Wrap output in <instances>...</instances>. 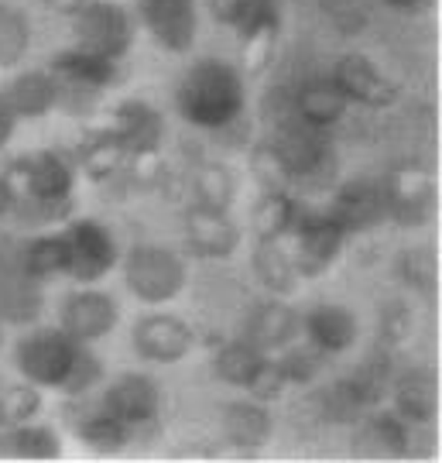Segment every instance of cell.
Wrapping results in <instances>:
<instances>
[{
  "label": "cell",
  "mask_w": 442,
  "mask_h": 463,
  "mask_svg": "<svg viewBox=\"0 0 442 463\" xmlns=\"http://www.w3.org/2000/svg\"><path fill=\"white\" fill-rule=\"evenodd\" d=\"M17 261L21 268L38 279L42 285L52 279H59V275H66L69 271V248H66V233H38L32 241H24V244H17Z\"/></svg>",
  "instance_id": "obj_28"
},
{
  "label": "cell",
  "mask_w": 442,
  "mask_h": 463,
  "mask_svg": "<svg viewBox=\"0 0 442 463\" xmlns=\"http://www.w3.org/2000/svg\"><path fill=\"white\" fill-rule=\"evenodd\" d=\"M59 453H62L59 432L49 430V426L21 422V426L0 430V457H11V460H55Z\"/></svg>",
  "instance_id": "obj_29"
},
{
  "label": "cell",
  "mask_w": 442,
  "mask_h": 463,
  "mask_svg": "<svg viewBox=\"0 0 442 463\" xmlns=\"http://www.w3.org/2000/svg\"><path fill=\"white\" fill-rule=\"evenodd\" d=\"M7 179L14 185V213L28 227L59 223L72 216V189L76 165L59 151H34L7 165Z\"/></svg>",
  "instance_id": "obj_3"
},
{
  "label": "cell",
  "mask_w": 442,
  "mask_h": 463,
  "mask_svg": "<svg viewBox=\"0 0 442 463\" xmlns=\"http://www.w3.org/2000/svg\"><path fill=\"white\" fill-rule=\"evenodd\" d=\"M350 110V99L340 93V86L333 83L329 76H309L295 86L292 97V114L309 124V128H319V131H329L336 128L340 120Z\"/></svg>",
  "instance_id": "obj_22"
},
{
  "label": "cell",
  "mask_w": 442,
  "mask_h": 463,
  "mask_svg": "<svg viewBox=\"0 0 442 463\" xmlns=\"http://www.w3.org/2000/svg\"><path fill=\"white\" fill-rule=\"evenodd\" d=\"M124 281L134 298H141L147 306H162L182 296L189 268L179 250L165 244H134L124 258Z\"/></svg>",
  "instance_id": "obj_4"
},
{
  "label": "cell",
  "mask_w": 442,
  "mask_h": 463,
  "mask_svg": "<svg viewBox=\"0 0 442 463\" xmlns=\"http://www.w3.org/2000/svg\"><path fill=\"white\" fill-rule=\"evenodd\" d=\"M329 216L346 231V237L353 233H367L381 227L388 216H384V189H381V179H346L336 196H333V206H329Z\"/></svg>",
  "instance_id": "obj_17"
},
{
  "label": "cell",
  "mask_w": 442,
  "mask_h": 463,
  "mask_svg": "<svg viewBox=\"0 0 442 463\" xmlns=\"http://www.w3.org/2000/svg\"><path fill=\"white\" fill-rule=\"evenodd\" d=\"M62 233H66L69 248V279L93 285L120 261L114 233L107 231L99 220H72Z\"/></svg>",
  "instance_id": "obj_11"
},
{
  "label": "cell",
  "mask_w": 442,
  "mask_h": 463,
  "mask_svg": "<svg viewBox=\"0 0 442 463\" xmlns=\"http://www.w3.org/2000/svg\"><path fill=\"white\" fill-rule=\"evenodd\" d=\"M0 347H4V323H0Z\"/></svg>",
  "instance_id": "obj_49"
},
{
  "label": "cell",
  "mask_w": 442,
  "mask_h": 463,
  "mask_svg": "<svg viewBox=\"0 0 442 463\" xmlns=\"http://www.w3.org/2000/svg\"><path fill=\"white\" fill-rule=\"evenodd\" d=\"M14 128H17V117H14V110H11V103L4 99V93H0V148L11 141Z\"/></svg>",
  "instance_id": "obj_45"
},
{
  "label": "cell",
  "mask_w": 442,
  "mask_h": 463,
  "mask_svg": "<svg viewBox=\"0 0 442 463\" xmlns=\"http://www.w3.org/2000/svg\"><path fill=\"white\" fill-rule=\"evenodd\" d=\"M42 412V392L32 381L24 384H7L0 392V430L7 426H21V422H34V415Z\"/></svg>",
  "instance_id": "obj_41"
},
{
  "label": "cell",
  "mask_w": 442,
  "mask_h": 463,
  "mask_svg": "<svg viewBox=\"0 0 442 463\" xmlns=\"http://www.w3.org/2000/svg\"><path fill=\"white\" fill-rule=\"evenodd\" d=\"M411 330H415V316L405 302H384L381 306V316H377V333H381V344L391 350L401 347L405 340H411Z\"/></svg>",
  "instance_id": "obj_42"
},
{
  "label": "cell",
  "mask_w": 442,
  "mask_h": 463,
  "mask_svg": "<svg viewBox=\"0 0 442 463\" xmlns=\"http://www.w3.org/2000/svg\"><path fill=\"white\" fill-rule=\"evenodd\" d=\"M28 49H32L28 14L11 0H0V69H14L17 62H24Z\"/></svg>",
  "instance_id": "obj_35"
},
{
  "label": "cell",
  "mask_w": 442,
  "mask_h": 463,
  "mask_svg": "<svg viewBox=\"0 0 442 463\" xmlns=\"http://www.w3.org/2000/svg\"><path fill=\"white\" fill-rule=\"evenodd\" d=\"M302 210H306V203L298 196H292V189L264 193V199L258 203V210H254L258 241H288V233L295 231Z\"/></svg>",
  "instance_id": "obj_30"
},
{
  "label": "cell",
  "mask_w": 442,
  "mask_h": 463,
  "mask_svg": "<svg viewBox=\"0 0 442 463\" xmlns=\"http://www.w3.org/2000/svg\"><path fill=\"white\" fill-rule=\"evenodd\" d=\"M250 165H254V175H258V183H261L264 193H281V189H292V179H288L285 165L278 162V155L271 151V145H264V148L254 151Z\"/></svg>",
  "instance_id": "obj_43"
},
{
  "label": "cell",
  "mask_w": 442,
  "mask_h": 463,
  "mask_svg": "<svg viewBox=\"0 0 442 463\" xmlns=\"http://www.w3.org/2000/svg\"><path fill=\"white\" fill-rule=\"evenodd\" d=\"M193 193H196V206L230 213L233 193H237L233 172H230L227 165H220V162H202V165H196V172H193Z\"/></svg>",
  "instance_id": "obj_36"
},
{
  "label": "cell",
  "mask_w": 442,
  "mask_h": 463,
  "mask_svg": "<svg viewBox=\"0 0 442 463\" xmlns=\"http://www.w3.org/2000/svg\"><path fill=\"white\" fill-rule=\"evenodd\" d=\"M363 432H367V443H374L377 453H384V457H405L411 447V422L398 412H374L367 419Z\"/></svg>",
  "instance_id": "obj_37"
},
{
  "label": "cell",
  "mask_w": 442,
  "mask_h": 463,
  "mask_svg": "<svg viewBox=\"0 0 442 463\" xmlns=\"http://www.w3.org/2000/svg\"><path fill=\"white\" fill-rule=\"evenodd\" d=\"M329 80L340 86V93L350 103H357V107L384 110V107H391L394 99H398V83L388 72H381L374 59H367L361 52L340 55L333 72H329Z\"/></svg>",
  "instance_id": "obj_13"
},
{
  "label": "cell",
  "mask_w": 442,
  "mask_h": 463,
  "mask_svg": "<svg viewBox=\"0 0 442 463\" xmlns=\"http://www.w3.org/2000/svg\"><path fill=\"white\" fill-rule=\"evenodd\" d=\"M137 14L165 52L182 55L196 45V0H137Z\"/></svg>",
  "instance_id": "obj_16"
},
{
  "label": "cell",
  "mask_w": 442,
  "mask_h": 463,
  "mask_svg": "<svg viewBox=\"0 0 442 463\" xmlns=\"http://www.w3.org/2000/svg\"><path fill=\"white\" fill-rule=\"evenodd\" d=\"M353 378V384L361 388L363 402L371 405V409H377L381 405V398L388 395V388H391V378H394V367H391V350H377V354H371L367 361H361L357 364V371L350 374Z\"/></svg>",
  "instance_id": "obj_40"
},
{
  "label": "cell",
  "mask_w": 442,
  "mask_h": 463,
  "mask_svg": "<svg viewBox=\"0 0 442 463\" xmlns=\"http://www.w3.org/2000/svg\"><path fill=\"white\" fill-rule=\"evenodd\" d=\"M45 313L42 281L32 279L17 261V244L7 241L0 248V323L7 326H34Z\"/></svg>",
  "instance_id": "obj_10"
},
{
  "label": "cell",
  "mask_w": 442,
  "mask_h": 463,
  "mask_svg": "<svg viewBox=\"0 0 442 463\" xmlns=\"http://www.w3.org/2000/svg\"><path fill=\"white\" fill-rule=\"evenodd\" d=\"M381 4H388L394 11H415V7H422L426 0H381Z\"/></svg>",
  "instance_id": "obj_48"
},
{
  "label": "cell",
  "mask_w": 442,
  "mask_h": 463,
  "mask_svg": "<svg viewBox=\"0 0 442 463\" xmlns=\"http://www.w3.org/2000/svg\"><path fill=\"white\" fill-rule=\"evenodd\" d=\"M394 412L409 419L411 426H428L439 412V381L426 367H411L405 374L391 378Z\"/></svg>",
  "instance_id": "obj_25"
},
{
  "label": "cell",
  "mask_w": 442,
  "mask_h": 463,
  "mask_svg": "<svg viewBox=\"0 0 442 463\" xmlns=\"http://www.w3.org/2000/svg\"><path fill=\"white\" fill-rule=\"evenodd\" d=\"M69 17H72V32H76L80 49L117 59V62L131 52L134 17L127 14V7H120L114 0H82Z\"/></svg>",
  "instance_id": "obj_6"
},
{
  "label": "cell",
  "mask_w": 442,
  "mask_h": 463,
  "mask_svg": "<svg viewBox=\"0 0 442 463\" xmlns=\"http://www.w3.org/2000/svg\"><path fill=\"white\" fill-rule=\"evenodd\" d=\"M59 323L62 330L80 340V344H97L103 336H110L120 323V306L114 302V296L97 292V288H80V292H69L62 298V309H59Z\"/></svg>",
  "instance_id": "obj_14"
},
{
  "label": "cell",
  "mask_w": 442,
  "mask_h": 463,
  "mask_svg": "<svg viewBox=\"0 0 442 463\" xmlns=\"http://www.w3.org/2000/svg\"><path fill=\"white\" fill-rule=\"evenodd\" d=\"M264 357H268V354H261L250 340L240 336V340H230V344H223V347L216 350L213 371H216V378L233 384V388H247L250 378L258 374V367L264 364Z\"/></svg>",
  "instance_id": "obj_34"
},
{
  "label": "cell",
  "mask_w": 442,
  "mask_h": 463,
  "mask_svg": "<svg viewBox=\"0 0 442 463\" xmlns=\"http://www.w3.org/2000/svg\"><path fill=\"white\" fill-rule=\"evenodd\" d=\"M4 99L11 103L17 120H38L59 107V83L49 69H34L11 80V86L4 90Z\"/></svg>",
  "instance_id": "obj_26"
},
{
  "label": "cell",
  "mask_w": 442,
  "mask_h": 463,
  "mask_svg": "<svg viewBox=\"0 0 442 463\" xmlns=\"http://www.w3.org/2000/svg\"><path fill=\"white\" fill-rule=\"evenodd\" d=\"M278 367L281 374H285V381L288 384H312V381L319 378L323 371H326V354L315 347V344H288V347L278 350Z\"/></svg>",
  "instance_id": "obj_39"
},
{
  "label": "cell",
  "mask_w": 442,
  "mask_h": 463,
  "mask_svg": "<svg viewBox=\"0 0 442 463\" xmlns=\"http://www.w3.org/2000/svg\"><path fill=\"white\" fill-rule=\"evenodd\" d=\"M131 347L141 361H151V364H179L193 350V330L179 316L151 313L134 323Z\"/></svg>",
  "instance_id": "obj_15"
},
{
  "label": "cell",
  "mask_w": 442,
  "mask_h": 463,
  "mask_svg": "<svg viewBox=\"0 0 442 463\" xmlns=\"http://www.w3.org/2000/svg\"><path fill=\"white\" fill-rule=\"evenodd\" d=\"M80 165L93 183H110V179H117V175L124 172L127 155H124V148L110 137V131L103 128V131H93L82 141Z\"/></svg>",
  "instance_id": "obj_33"
},
{
  "label": "cell",
  "mask_w": 442,
  "mask_h": 463,
  "mask_svg": "<svg viewBox=\"0 0 442 463\" xmlns=\"http://www.w3.org/2000/svg\"><path fill=\"white\" fill-rule=\"evenodd\" d=\"M175 107L185 124L199 131H223L247 114V86L240 69L220 59H199L182 72L175 86Z\"/></svg>",
  "instance_id": "obj_2"
},
{
  "label": "cell",
  "mask_w": 442,
  "mask_h": 463,
  "mask_svg": "<svg viewBox=\"0 0 442 463\" xmlns=\"http://www.w3.org/2000/svg\"><path fill=\"white\" fill-rule=\"evenodd\" d=\"M38 4H45L52 11H59V14H72L76 7H80L82 0H38Z\"/></svg>",
  "instance_id": "obj_47"
},
{
  "label": "cell",
  "mask_w": 442,
  "mask_h": 463,
  "mask_svg": "<svg viewBox=\"0 0 442 463\" xmlns=\"http://www.w3.org/2000/svg\"><path fill=\"white\" fill-rule=\"evenodd\" d=\"M315 405H319V415L333 426H353V422H361L363 415L371 412V405L363 402L361 388L353 384L350 374L326 384V388H319Z\"/></svg>",
  "instance_id": "obj_31"
},
{
  "label": "cell",
  "mask_w": 442,
  "mask_h": 463,
  "mask_svg": "<svg viewBox=\"0 0 442 463\" xmlns=\"http://www.w3.org/2000/svg\"><path fill=\"white\" fill-rule=\"evenodd\" d=\"M14 203H17L14 185H11V179H7V172H0V220L14 213Z\"/></svg>",
  "instance_id": "obj_46"
},
{
  "label": "cell",
  "mask_w": 442,
  "mask_h": 463,
  "mask_svg": "<svg viewBox=\"0 0 442 463\" xmlns=\"http://www.w3.org/2000/svg\"><path fill=\"white\" fill-rule=\"evenodd\" d=\"M49 72L59 83V103H72L80 97L82 103H93L99 93L114 90L120 83V62L117 59H107V55H97V52L86 49H69L59 52L52 59Z\"/></svg>",
  "instance_id": "obj_8"
},
{
  "label": "cell",
  "mask_w": 442,
  "mask_h": 463,
  "mask_svg": "<svg viewBox=\"0 0 442 463\" xmlns=\"http://www.w3.org/2000/svg\"><path fill=\"white\" fill-rule=\"evenodd\" d=\"M76 436H80L89 449L117 453V449H124L134 439V430H127L117 415H110L103 405H97V409H86V412L76 419Z\"/></svg>",
  "instance_id": "obj_32"
},
{
  "label": "cell",
  "mask_w": 442,
  "mask_h": 463,
  "mask_svg": "<svg viewBox=\"0 0 442 463\" xmlns=\"http://www.w3.org/2000/svg\"><path fill=\"white\" fill-rule=\"evenodd\" d=\"M271 151L278 155L292 185H319L336 168V155H333L326 131L302 124L298 117L281 124L278 134L271 137Z\"/></svg>",
  "instance_id": "obj_5"
},
{
  "label": "cell",
  "mask_w": 442,
  "mask_h": 463,
  "mask_svg": "<svg viewBox=\"0 0 442 463\" xmlns=\"http://www.w3.org/2000/svg\"><path fill=\"white\" fill-rule=\"evenodd\" d=\"M220 430L233 449H261L275 432V419L258 398H237V402L223 405Z\"/></svg>",
  "instance_id": "obj_24"
},
{
  "label": "cell",
  "mask_w": 442,
  "mask_h": 463,
  "mask_svg": "<svg viewBox=\"0 0 442 463\" xmlns=\"http://www.w3.org/2000/svg\"><path fill=\"white\" fill-rule=\"evenodd\" d=\"M99 405L107 409L110 415H117L127 430H134V436L147 426H155L158 419H162V388H158V381L147 378V374H120L117 381H110L107 388H103V398H99Z\"/></svg>",
  "instance_id": "obj_12"
},
{
  "label": "cell",
  "mask_w": 442,
  "mask_h": 463,
  "mask_svg": "<svg viewBox=\"0 0 442 463\" xmlns=\"http://www.w3.org/2000/svg\"><path fill=\"white\" fill-rule=\"evenodd\" d=\"M346 244V231L329 216V210H302L295 231L288 233V254L302 279L326 275Z\"/></svg>",
  "instance_id": "obj_7"
},
{
  "label": "cell",
  "mask_w": 442,
  "mask_h": 463,
  "mask_svg": "<svg viewBox=\"0 0 442 463\" xmlns=\"http://www.w3.org/2000/svg\"><path fill=\"white\" fill-rule=\"evenodd\" d=\"M285 388H288V381L281 374L278 361H271V354H268L264 364L258 367V374L247 384V392H250V398H258V402H275V398L285 395Z\"/></svg>",
  "instance_id": "obj_44"
},
{
  "label": "cell",
  "mask_w": 442,
  "mask_h": 463,
  "mask_svg": "<svg viewBox=\"0 0 442 463\" xmlns=\"http://www.w3.org/2000/svg\"><path fill=\"white\" fill-rule=\"evenodd\" d=\"M185 244L196 258H210V261H227L240 248V227L230 220L223 210H206V206H193L185 213Z\"/></svg>",
  "instance_id": "obj_19"
},
{
  "label": "cell",
  "mask_w": 442,
  "mask_h": 463,
  "mask_svg": "<svg viewBox=\"0 0 442 463\" xmlns=\"http://www.w3.org/2000/svg\"><path fill=\"white\" fill-rule=\"evenodd\" d=\"M302 333L326 357H336V354H346V350L357 344L361 323L340 302H319L315 309H309V313L302 316Z\"/></svg>",
  "instance_id": "obj_21"
},
{
  "label": "cell",
  "mask_w": 442,
  "mask_h": 463,
  "mask_svg": "<svg viewBox=\"0 0 442 463\" xmlns=\"http://www.w3.org/2000/svg\"><path fill=\"white\" fill-rule=\"evenodd\" d=\"M394 275L401 279V285H409L418 296H432L436 281H439V265L436 254L428 248H405L394 261Z\"/></svg>",
  "instance_id": "obj_38"
},
{
  "label": "cell",
  "mask_w": 442,
  "mask_h": 463,
  "mask_svg": "<svg viewBox=\"0 0 442 463\" xmlns=\"http://www.w3.org/2000/svg\"><path fill=\"white\" fill-rule=\"evenodd\" d=\"M250 265H254V275H258V281H261V288L268 296L292 298L298 292V285H302V275H298L285 241H258V250H254Z\"/></svg>",
  "instance_id": "obj_27"
},
{
  "label": "cell",
  "mask_w": 442,
  "mask_h": 463,
  "mask_svg": "<svg viewBox=\"0 0 442 463\" xmlns=\"http://www.w3.org/2000/svg\"><path fill=\"white\" fill-rule=\"evenodd\" d=\"M107 131L124 148V155H155L162 151L165 117L147 99H124L114 110Z\"/></svg>",
  "instance_id": "obj_18"
},
{
  "label": "cell",
  "mask_w": 442,
  "mask_h": 463,
  "mask_svg": "<svg viewBox=\"0 0 442 463\" xmlns=\"http://www.w3.org/2000/svg\"><path fill=\"white\" fill-rule=\"evenodd\" d=\"M298 333H302V316L278 296L258 302L244 323V340H250L261 354H278L281 347L298 340Z\"/></svg>",
  "instance_id": "obj_20"
},
{
  "label": "cell",
  "mask_w": 442,
  "mask_h": 463,
  "mask_svg": "<svg viewBox=\"0 0 442 463\" xmlns=\"http://www.w3.org/2000/svg\"><path fill=\"white\" fill-rule=\"evenodd\" d=\"M213 21L237 32L240 42L281 34V4L278 0H210Z\"/></svg>",
  "instance_id": "obj_23"
},
{
  "label": "cell",
  "mask_w": 442,
  "mask_h": 463,
  "mask_svg": "<svg viewBox=\"0 0 442 463\" xmlns=\"http://www.w3.org/2000/svg\"><path fill=\"white\" fill-rule=\"evenodd\" d=\"M384 216L398 227H426L436 213V179L426 168H391L381 175Z\"/></svg>",
  "instance_id": "obj_9"
},
{
  "label": "cell",
  "mask_w": 442,
  "mask_h": 463,
  "mask_svg": "<svg viewBox=\"0 0 442 463\" xmlns=\"http://www.w3.org/2000/svg\"><path fill=\"white\" fill-rule=\"evenodd\" d=\"M14 367L34 388H52L66 395H86L103 378V367L89 344L72 340L62 326H38L21 333V340L14 344Z\"/></svg>",
  "instance_id": "obj_1"
}]
</instances>
